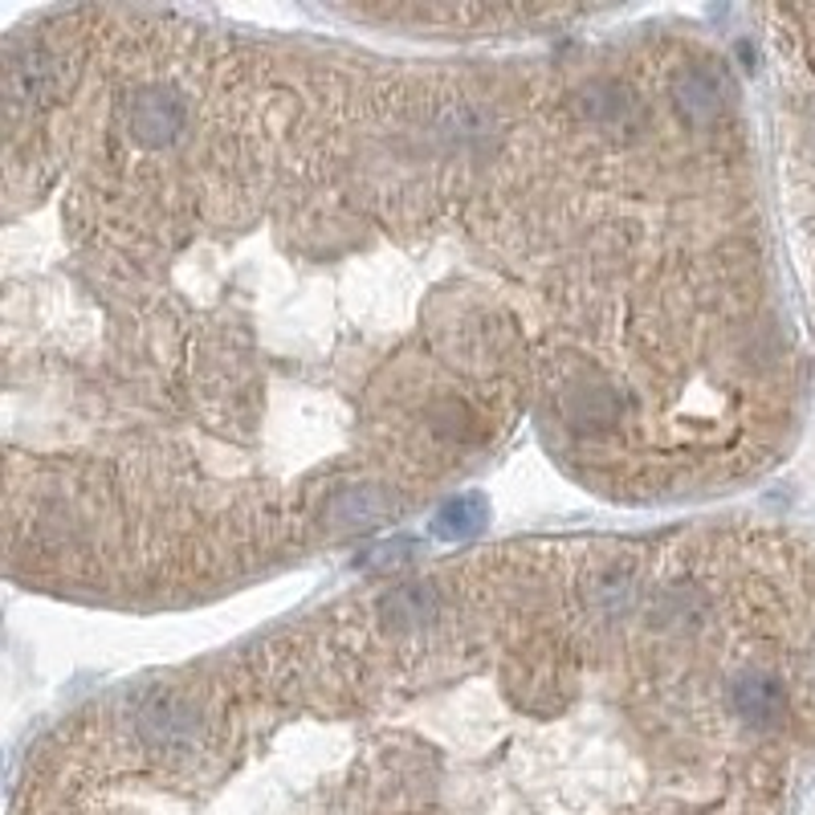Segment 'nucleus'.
<instances>
[{
    "label": "nucleus",
    "instance_id": "1",
    "mask_svg": "<svg viewBox=\"0 0 815 815\" xmlns=\"http://www.w3.org/2000/svg\"><path fill=\"white\" fill-rule=\"evenodd\" d=\"M135 730L143 746L159 754H188L201 742V709L184 693H155L147 706L139 709Z\"/></svg>",
    "mask_w": 815,
    "mask_h": 815
},
{
    "label": "nucleus",
    "instance_id": "2",
    "mask_svg": "<svg viewBox=\"0 0 815 815\" xmlns=\"http://www.w3.org/2000/svg\"><path fill=\"white\" fill-rule=\"evenodd\" d=\"M188 123V107L184 98L168 86H143V91L131 94V107H127V127L131 135L143 143V147H164L171 139L184 131Z\"/></svg>",
    "mask_w": 815,
    "mask_h": 815
},
{
    "label": "nucleus",
    "instance_id": "4",
    "mask_svg": "<svg viewBox=\"0 0 815 815\" xmlns=\"http://www.w3.org/2000/svg\"><path fill=\"white\" fill-rule=\"evenodd\" d=\"M673 94H678V107H681V115H685V123H693V127L718 123V115H722V107H726V82H722V74L709 70V65H690V70H681Z\"/></svg>",
    "mask_w": 815,
    "mask_h": 815
},
{
    "label": "nucleus",
    "instance_id": "3",
    "mask_svg": "<svg viewBox=\"0 0 815 815\" xmlns=\"http://www.w3.org/2000/svg\"><path fill=\"white\" fill-rule=\"evenodd\" d=\"M730 706L739 714L742 722L754 726V730H775L783 722V709H787V697H783V685L770 678V673H742L734 685H730Z\"/></svg>",
    "mask_w": 815,
    "mask_h": 815
}]
</instances>
